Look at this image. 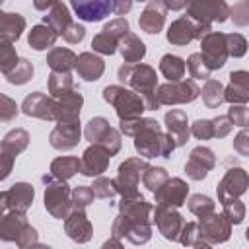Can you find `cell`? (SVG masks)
Masks as SVG:
<instances>
[{
	"mask_svg": "<svg viewBox=\"0 0 249 249\" xmlns=\"http://www.w3.org/2000/svg\"><path fill=\"white\" fill-rule=\"evenodd\" d=\"M121 132L124 136L134 138V148L142 158H169L171 152L177 146V140L161 128V124L156 119H123L121 121Z\"/></svg>",
	"mask_w": 249,
	"mask_h": 249,
	"instance_id": "1",
	"label": "cell"
},
{
	"mask_svg": "<svg viewBox=\"0 0 249 249\" xmlns=\"http://www.w3.org/2000/svg\"><path fill=\"white\" fill-rule=\"evenodd\" d=\"M119 80L132 88L136 93L142 95L144 103H146V109L148 111H156L160 109V101L156 97V88H158V76H156V70L150 66V64H124L119 68Z\"/></svg>",
	"mask_w": 249,
	"mask_h": 249,
	"instance_id": "2",
	"label": "cell"
},
{
	"mask_svg": "<svg viewBox=\"0 0 249 249\" xmlns=\"http://www.w3.org/2000/svg\"><path fill=\"white\" fill-rule=\"evenodd\" d=\"M103 99L115 107L119 119H134V117H142L146 109V103L142 99L140 93H136L132 88L126 86H107L103 88Z\"/></svg>",
	"mask_w": 249,
	"mask_h": 249,
	"instance_id": "3",
	"label": "cell"
},
{
	"mask_svg": "<svg viewBox=\"0 0 249 249\" xmlns=\"http://www.w3.org/2000/svg\"><path fill=\"white\" fill-rule=\"evenodd\" d=\"M45 183V208L53 218L64 220L72 212V191L66 181L53 175H43Z\"/></svg>",
	"mask_w": 249,
	"mask_h": 249,
	"instance_id": "4",
	"label": "cell"
},
{
	"mask_svg": "<svg viewBox=\"0 0 249 249\" xmlns=\"http://www.w3.org/2000/svg\"><path fill=\"white\" fill-rule=\"evenodd\" d=\"M208 31H212V23H204V21H196L193 18H189L187 14L177 18L169 27H167V41L171 45L183 47L189 45L195 39H202Z\"/></svg>",
	"mask_w": 249,
	"mask_h": 249,
	"instance_id": "5",
	"label": "cell"
},
{
	"mask_svg": "<svg viewBox=\"0 0 249 249\" xmlns=\"http://www.w3.org/2000/svg\"><path fill=\"white\" fill-rule=\"evenodd\" d=\"M200 95V88L196 82L191 80H179V82H167L156 88V97L160 105H177V103H191Z\"/></svg>",
	"mask_w": 249,
	"mask_h": 249,
	"instance_id": "6",
	"label": "cell"
},
{
	"mask_svg": "<svg viewBox=\"0 0 249 249\" xmlns=\"http://www.w3.org/2000/svg\"><path fill=\"white\" fill-rule=\"evenodd\" d=\"M84 136L91 144H99V146L107 148L111 152V156H115L121 150V132L117 128H113L105 117H93L86 124Z\"/></svg>",
	"mask_w": 249,
	"mask_h": 249,
	"instance_id": "7",
	"label": "cell"
},
{
	"mask_svg": "<svg viewBox=\"0 0 249 249\" xmlns=\"http://www.w3.org/2000/svg\"><path fill=\"white\" fill-rule=\"evenodd\" d=\"M150 163L146 160H142V158H128V160H124L119 165V173H117V179H115L117 191L123 196L140 195L138 193V183H140L142 173H144V169Z\"/></svg>",
	"mask_w": 249,
	"mask_h": 249,
	"instance_id": "8",
	"label": "cell"
},
{
	"mask_svg": "<svg viewBox=\"0 0 249 249\" xmlns=\"http://www.w3.org/2000/svg\"><path fill=\"white\" fill-rule=\"evenodd\" d=\"M128 21L119 16L115 19H111L109 23H105V27L93 37L91 47L93 53H101V54H113L119 49V41L128 33Z\"/></svg>",
	"mask_w": 249,
	"mask_h": 249,
	"instance_id": "9",
	"label": "cell"
},
{
	"mask_svg": "<svg viewBox=\"0 0 249 249\" xmlns=\"http://www.w3.org/2000/svg\"><path fill=\"white\" fill-rule=\"evenodd\" d=\"M187 16L204 23H222L230 18L226 0H187Z\"/></svg>",
	"mask_w": 249,
	"mask_h": 249,
	"instance_id": "10",
	"label": "cell"
},
{
	"mask_svg": "<svg viewBox=\"0 0 249 249\" xmlns=\"http://www.w3.org/2000/svg\"><path fill=\"white\" fill-rule=\"evenodd\" d=\"M200 54L206 60L210 70H218L226 64L228 60V45H226V35L220 31H208L200 39Z\"/></svg>",
	"mask_w": 249,
	"mask_h": 249,
	"instance_id": "11",
	"label": "cell"
},
{
	"mask_svg": "<svg viewBox=\"0 0 249 249\" xmlns=\"http://www.w3.org/2000/svg\"><path fill=\"white\" fill-rule=\"evenodd\" d=\"M27 144H29V134L23 128H14L4 136L2 148H0V154H2V179H6L10 175V169H12L14 161H16V158L27 148Z\"/></svg>",
	"mask_w": 249,
	"mask_h": 249,
	"instance_id": "12",
	"label": "cell"
},
{
	"mask_svg": "<svg viewBox=\"0 0 249 249\" xmlns=\"http://www.w3.org/2000/svg\"><path fill=\"white\" fill-rule=\"evenodd\" d=\"M111 235H115L119 239L124 237L134 245H142V243L150 241L152 228H150V224L134 222V220L124 218L123 214H117V218L113 220V226H111Z\"/></svg>",
	"mask_w": 249,
	"mask_h": 249,
	"instance_id": "13",
	"label": "cell"
},
{
	"mask_svg": "<svg viewBox=\"0 0 249 249\" xmlns=\"http://www.w3.org/2000/svg\"><path fill=\"white\" fill-rule=\"evenodd\" d=\"M198 230H200L202 239L208 241L210 245H214V243H224V241L230 239L231 222L228 220V216H226L224 212H222V214L212 212L210 216L198 218Z\"/></svg>",
	"mask_w": 249,
	"mask_h": 249,
	"instance_id": "14",
	"label": "cell"
},
{
	"mask_svg": "<svg viewBox=\"0 0 249 249\" xmlns=\"http://www.w3.org/2000/svg\"><path fill=\"white\" fill-rule=\"evenodd\" d=\"M249 187V175L243 167H231L224 173V177L220 179L216 193H218V200H226V198H239Z\"/></svg>",
	"mask_w": 249,
	"mask_h": 249,
	"instance_id": "15",
	"label": "cell"
},
{
	"mask_svg": "<svg viewBox=\"0 0 249 249\" xmlns=\"http://www.w3.org/2000/svg\"><path fill=\"white\" fill-rule=\"evenodd\" d=\"M154 224L158 226L160 233L169 241L179 239V233H181V230L185 226L183 216L173 206H165V204H156V208H154Z\"/></svg>",
	"mask_w": 249,
	"mask_h": 249,
	"instance_id": "16",
	"label": "cell"
},
{
	"mask_svg": "<svg viewBox=\"0 0 249 249\" xmlns=\"http://www.w3.org/2000/svg\"><path fill=\"white\" fill-rule=\"evenodd\" d=\"M33 196H35L33 185H29V183H16V185H12L8 191H2V195H0L2 214L8 212V210L25 212L33 204Z\"/></svg>",
	"mask_w": 249,
	"mask_h": 249,
	"instance_id": "17",
	"label": "cell"
},
{
	"mask_svg": "<svg viewBox=\"0 0 249 249\" xmlns=\"http://www.w3.org/2000/svg\"><path fill=\"white\" fill-rule=\"evenodd\" d=\"M109 160H111V152L99 144H91L89 148L84 150L80 161V173L86 177H99L107 171L109 167Z\"/></svg>",
	"mask_w": 249,
	"mask_h": 249,
	"instance_id": "18",
	"label": "cell"
},
{
	"mask_svg": "<svg viewBox=\"0 0 249 249\" xmlns=\"http://www.w3.org/2000/svg\"><path fill=\"white\" fill-rule=\"evenodd\" d=\"M214 165H216L214 152L208 146H196L191 150V156L185 163V173L193 181H202Z\"/></svg>",
	"mask_w": 249,
	"mask_h": 249,
	"instance_id": "19",
	"label": "cell"
},
{
	"mask_svg": "<svg viewBox=\"0 0 249 249\" xmlns=\"http://www.w3.org/2000/svg\"><path fill=\"white\" fill-rule=\"evenodd\" d=\"M21 113L43 121H56V97H49L41 91H33L23 99Z\"/></svg>",
	"mask_w": 249,
	"mask_h": 249,
	"instance_id": "20",
	"label": "cell"
},
{
	"mask_svg": "<svg viewBox=\"0 0 249 249\" xmlns=\"http://www.w3.org/2000/svg\"><path fill=\"white\" fill-rule=\"evenodd\" d=\"M187 195H189V185L181 179V177H169L156 193V204H165V206H173L179 208L187 202Z\"/></svg>",
	"mask_w": 249,
	"mask_h": 249,
	"instance_id": "21",
	"label": "cell"
},
{
	"mask_svg": "<svg viewBox=\"0 0 249 249\" xmlns=\"http://www.w3.org/2000/svg\"><path fill=\"white\" fill-rule=\"evenodd\" d=\"M74 14L82 21H101L115 10V0H70Z\"/></svg>",
	"mask_w": 249,
	"mask_h": 249,
	"instance_id": "22",
	"label": "cell"
},
{
	"mask_svg": "<svg viewBox=\"0 0 249 249\" xmlns=\"http://www.w3.org/2000/svg\"><path fill=\"white\" fill-rule=\"evenodd\" d=\"M80 121H56V126L51 130L49 142L54 150H72L80 142Z\"/></svg>",
	"mask_w": 249,
	"mask_h": 249,
	"instance_id": "23",
	"label": "cell"
},
{
	"mask_svg": "<svg viewBox=\"0 0 249 249\" xmlns=\"http://www.w3.org/2000/svg\"><path fill=\"white\" fill-rule=\"evenodd\" d=\"M64 231L66 235L76 243H88L91 239L93 228L89 218L86 216V210L72 208V212L64 218Z\"/></svg>",
	"mask_w": 249,
	"mask_h": 249,
	"instance_id": "24",
	"label": "cell"
},
{
	"mask_svg": "<svg viewBox=\"0 0 249 249\" xmlns=\"http://www.w3.org/2000/svg\"><path fill=\"white\" fill-rule=\"evenodd\" d=\"M165 10L167 6L163 0H150L138 18L140 29L148 35H158L165 25Z\"/></svg>",
	"mask_w": 249,
	"mask_h": 249,
	"instance_id": "25",
	"label": "cell"
},
{
	"mask_svg": "<svg viewBox=\"0 0 249 249\" xmlns=\"http://www.w3.org/2000/svg\"><path fill=\"white\" fill-rule=\"evenodd\" d=\"M154 208L150 206V202H146V198L142 195L123 196L119 202V214H123L128 220L142 222V224H150V212Z\"/></svg>",
	"mask_w": 249,
	"mask_h": 249,
	"instance_id": "26",
	"label": "cell"
},
{
	"mask_svg": "<svg viewBox=\"0 0 249 249\" xmlns=\"http://www.w3.org/2000/svg\"><path fill=\"white\" fill-rule=\"evenodd\" d=\"M31 224L27 222L25 212L18 210H8L2 214L0 220V239L2 241H18L19 235L29 228Z\"/></svg>",
	"mask_w": 249,
	"mask_h": 249,
	"instance_id": "27",
	"label": "cell"
},
{
	"mask_svg": "<svg viewBox=\"0 0 249 249\" xmlns=\"http://www.w3.org/2000/svg\"><path fill=\"white\" fill-rule=\"evenodd\" d=\"M224 95L230 105L247 103L249 101V72L247 70L230 72V84L224 88Z\"/></svg>",
	"mask_w": 249,
	"mask_h": 249,
	"instance_id": "28",
	"label": "cell"
},
{
	"mask_svg": "<svg viewBox=\"0 0 249 249\" xmlns=\"http://www.w3.org/2000/svg\"><path fill=\"white\" fill-rule=\"evenodd\" d=\"M163 123H165V130L177 140V146H185L191 136V126H189L185 111H181V109L167 111Z\"/></svg>",
	"mask_w": 249,
	"mask_h": 249,
	"instance_id": "29",
	"label": "cell"
},
{
	"mask_svg": "<svg viewBox=\"0 0 249 249\" xmlns=\"http://www.w3.org/2000/svg\"><path fill=\"white\" fill-rule=\"evenodd\" d=\"M105 70V62L101 56H97L95 53H82L78 54V60H76V72L82 80L86 82H95L101 78Z\"/></svg>",
	"mask_w": 249,
	"mask_h": 249,
	"instance_id": "30",
	"label": "cell"
},
{
	"mask_svg": "<svg viewBox=\"0 0 249 249\" xmlns=\"http://www.w3.org/2000/svg\"><path fill=\"white\" fill-rule=\"evenodd\" d=\"M84 105V97L78 89L56 99V121H80V109Z\"/></svg>",
	"mask_w": 249,
	"mask_h": 249,
	"instance_id": "31",
	"label": "cell"
},
{
	"mask_svg": "<svg viewBox=\"0 0 249 249\" xmlns=\"http://www.w3.org/2000/svg\"><path fill=\"white\" fill-rule=\"evenodd\" d=\"M119 53L123 54L124 62L136 64V62H140V60L144 58V54H146V45L140 41L138 35H134V33L128 31V33L119 41Z\"/></svg>",
	"mask_w": 249,
	"mask_h": 249,
	"instance_id": "32",
	"label": "cell"
},
{
	"mask_svg": "<svg viewBox=\"0 0 249 249\" xmlns=\"http://www.w3.org/2000/svg\"><path fill=\"white\" fill-rule=\"evenodd\" d=\"M76 60L78 56L64 47H54L47 54V64L51 66L53 72H70L72 68H76Z\"/></svg>",
	"mask_w": 249,
	"mask_h": 249,
	"instance_id": "33",
	"label": "cell"
},
{
	"mask_svg": "<svg viewBox=\"0 0 249 249\" xmlns=\"http://www.w3.org/2000/svg\"><path fill=\"white\" fill-rule=\"evenodd\" d=\"M25 29V19L19 14L2 12L0 14V35L6 41H18L21 37V31Z\"/></svg>",
	"mask_w": 249,
	"mask_h": 249,
	"instance_id": "34",
	"label": "cell"
},
{
	"mask_svg": "<svg viewBox=\"0 0 249 249\" xmlns=\"http://www.w3.org/2000/svg\"><path fill=\"white\" fill-rule=\"evenodd\" d=\"M56 39H58V33H56L51 25L39 23V25H35V27L29 31L27 43H29V47L35 49V51H45V49L53 47V45L56 43Z\"/></svg>",
	"mask_w": 249,
	"mask_h": 249,
	"instance_id": "35",
	"label": "cell"
},
{
	"mask_svg": "<svg viewBox=\"0 0 249 249\" xmlns=\"http://www.w3.org/2000/svg\"><path fill=\"white\" fill-rule=\"evenodd\" d=\"M43 23L51 25L58 35H62V33L68 29V25L72 23V18H70V12H68L66 4L56 2V4L47 12V16H43Z\"/></svg>",
	"mask_w": 249,
	"mask_h": 249,
	"instance_id": "36",
	"label": "cell"
},
{
	"mask_svg": "<svg viewBox=\"0 0 249 249\" xmlns=\"http://www.w3.org/2000/svg\"><path fill=\"white\" fill-rule=\"evenodd\" d=\"M187 62L177 54H163L160 60V72L167 78V82H179L185 78Z\"/></svg>",
	"mask_w": 249,
	"mask_h": 249,
	"instance_id": "37",
	"label": "cell"
},
{
	"mask_svg": "<svg viewBox=\"0 0 249 249\" xmlns=\"http://www.w3.org/2000/svg\"><path fill=\"white\" fill-rule=\"evenodd\" d=\"M80 158H74V156H60L56 160L51 161V175L56 177V179H62V181H68L72 175H76L80 171Z\"/></svg>",
	"mask_w": 249,
	"mask_h": 249,
	"instance_id": "38",
	"label": "cell"
},
{
	"mask_svg": "<svg viewBox=\"0 0 249 249\" xmlns=\"http://www.w3.org/2000/svg\"><path fill=\"white\" fill-rule=\"evenodd\" d=\"M74 89H78V88H76V82H74L70 72H51V76H49V93L53 97L58 99V97L74 91Z\"/></svg>",
	"mask_w": 249,
	"mask_h": 249,
	"instance_id": "39",
	"label": "cell"
},
{
	"mask_svg": "<svg viewBox=\"0 0 249 249\" xmlns=\"http://www.w3.org/2000/svg\"><path fill=\"white\" fill-rule=\"evenodd\" d=\"M200 95H202V101H204V105L208 109H216V107H220L226 101L224 86H222L220 80H214V78H208L206 80V84L200 89Z\"/></svg>",
	"mask_w": 249,
	"mask_h": 249,
	"instance_id": "40",
	"label": "cell"
},
{
	"mask_svg": "<svg viewBox=\"0 0 249 249\" xmlns=\"http://www.w3.org/2000/svg\"><path fill=\"white\" fill-rule=\"evenodd\" d=\"M187 202H189V210L198 218H204V216H210L212 212H216V202L206 195H200V193L191 195V198Z\"/></svg>",
	"mask_w": 249,
	"mask_h": 249,
	"instance_id": "41",
	"label": "cell"
},
{
	"mask_svg": "<svg viewBox=\"0 0 249 249\" xmlns=\"http://www.w3.org/2000/svg\"><path fill=\"white\" fill-rule=\"evenodd\" d=\"M167 179H169V175H167V171H165L163 167L148 165V167L144 169V173H142V185H144L148 191H152V193H156Z\"/></svg>",
	"mask_w": 249,
	"mask_h": 249,
	"instance_id": "42",
	"label": "cell"
},
{
	"mask_svg": "<svg viewBox=\"0 0 249 249\" xmlns=\"http://www.w3.org/2000/svg\"><path fill=\"white\" fill-rule=\"evenodd\" d=\"M179 241L183 245H193V247H210V243L204 241L200 235L198 222H185V226L179 233Z\"/></svg>",
	"mask_w": 249,
	"mask_h": 249,
	"instance_id": "43",
	"label": "cell"
},
{
	"mask_svg": "<svg viewBox=\"0 0 249 249\" xmlns=\"http://www.w3.org/2000/svg\"><path fill=\"white\" fill-rule=\"evenodd\" d=\"M4 76H6V80H8L10 84L21 86V84H25V82H29V80H31V76H33V66H31V62H29V60L19 58V62L16 64V68H14V70H10V72H8V74H4Z\"/></svg>",
	"mask_w": 249,
	"mask_h": 249,
	"instance_id": "44",
	"label": "cell"
},
{
	"mask_svg": "<svg viewBox=\"0 0 249 249\" xmlns=\"http://www.w3.org/2000/svg\"><path fill=\"white\" fill-rule=\"evenodd\" d=\"M18 62H19V56L16 54V49L12 47V41L2 39V43H0V70H2V74H8L10 70H14Z\"/></svg>",
	"mask_w": 249,
	"mask_h": 249,
	"instance_id": "45",
	"label": "cell"
},
{
	"mask_svg": "<svg viewBox=\"0 0 249 249\" xmlns=\"http://www.w3.org/2000/svg\"><path fill=\"white\" fill-rule=\"evenodd\" d=\"M187 68H189L193 80H208V78H210V72H212L200 53H193V54L189 56Z\"/></svg>",
	"mask_w": 249,
	"mask_h": 249,
	"instance_id": "46",
	"label": "cell"
},
{
	"mask_svg": "<svg viewBox=\"0 0 249 249\" xmlns=\"http://www.w3.org/2000/svg\"><path fill=\"white\" fill-rule=\"evenodd\" d=\"M222 206H224V214L228 216V220L231 222V226H237L243 222L245 218V206L239 198H226L222 200Z\"/></svg>",
	"mask_w": 249,
	"mask_h": 249,
	"instance_id": "47",
	"label": "cell"
},
{
	"mask_svg": "<svg viewBox=\"0 0 249 249\" xmlns=\"http://www.w3.org/2000/svg\"><path fill=\"white\" fill-rule=\"evenodd\" d=\"M91 191L95 195V198H113L119 191H117V185H115V179H109V177H95L93 185H91Z\"/></svg>",
	"mask_w": 249,
	"mask_h": 249,
	"instance_id": "48",
	"label": "cell"
},
{
	"mask_svg": "<svg viewBox=\"0 0 249 249\" xmlns=\"http://www.w3.org/2000/svg\"><path fill=\"white\" fill-rule=\"evenodd\" d=\"M226 45H228V54L233 58H239L247 53V39L241 33H228Z\"/></svg>",
	"mask_w": 249,
	"mask_h": 249,
	"instance_id": "49",
	"label": "cell"
},
{
	"mask_svg": "<svg viewBox=\"0 0 249 249\" xmlns=\"http://www.w3.org/2000/svg\"><path fill=\"white\" fill-rule=\"evenodd\" d=\"M95 195L91 191V187H86V185H80L72 191V206L78 208V210H86L91 202H93Z\"/></svg>",
	"mask_w": 249,
	"mask_h": 249,
	"instance_id": "50",
	"label": "cell"
},
{
	"mask_svg": "<svg viewBox=\"0 0 249 249\" xmlns=\"http://www.w3.org/2000/svg\"><path fill=\"white\" fill-rule=\"evenodd\" d=\"M191 134L198 140H210L214 138V123L212 119H198L191 124Z\"/></svg>",
	"mask_w": 249,
	"mask_h": 249,
	"instance_id": "51",
	"label": "cell"
},
{
	"mask_svg": "<svg viewBox=\"0 0 249 249\" xmlns=\"http://www.w3.org/2000/svg\"><path fill=\"white\" fill-rule=\"evenodd\" d=\"M228 117L231 119V123L235 126H241V128L249 126V107L245 103H233V105H230Z\"/></svg>",
	"mask_w": 249,
	"mask_h": 249,
	"instance_id": "52",
	"label": "cell"
},
{
	"mask_svg": "<svg viewBox=\"0 0 249 249\" xmlns=\"http://www.w3.org/2000/svg\"><path fill=\"white\" fill-rule=\"evenodd\" d=\"M230 18L239 27L249 25V6H247V2L243 0V2H237L233 8H230Z\"/></svg>",
	"mask_w": 249,
	"mask_h": 249,
	"instance_id": "53",
	"label": "cell"
},
{
	"mask_svg": "<svg viewBox=\"0 0 249 249\" xmlns=\"http://www.w3.org/2000/svg\"><path fill=\"white\" fill-rule=\"evenodd\" d=\"M212 123H214V138H224L233 128V123L228 115H218V117L212 119Z\"/></svg>",
	"mask_w": 249,
	"mask_h": 249,
	"instance_id": "54",
	"label": "cell"
},
{
	"mask_svg": "<svg viewBox=\"0 0 249 249\" xmlns=\"http://www.w3.org/2000/svg\"><path fill=\"white\" fill-rule=\"evenodd\" d=\"M84 37H86V29H84V25H80V23H76V21H72V23L68 25V29L62 33V39H64L66 43H70V45L80 43Z\"/></svg>",
	"mask_w": 249,
	"mask_h": 249,
	"instance_id": "55",
	"label": "cell"
},
{
	"mask_svg": "<svg viewBox=\"0 0 249 249\" xmlns=\"http://www.w3.org/2000/svg\"><path fill=\"white\" fill-rule=\"evenodd\" d=\"M233 150L239 156H247L249 158V128L247 126L235 134V138H233Z\"/></svg>",
	"mask_w": 249,
	"mask_h": 249,
	"instance_id": "56",
	"label": "cell"
},
{
	"mask_svg": "<svg viewBox=\"0 0 249 249\" xmlns=\"http://www.w3.org/2000/svg\"><path fill=\"white\" fill-rule=\"evenodd\" d=\"M0 99H2V113H0V119H2V123H10V121L18 115V105H16V101H12L8 95H2Z\"/></svg>",
	"mask_w": 249,
	"mask_h": 249,
	"instance_id": "57",
	"label": "cell"
},
{
	"mask_svg": "<svg viewBox=\"0 0 249 249\" xmlns=\"http://www.w3.org/2000/svg\"><path fill=\"white\" fill-rule=\"evenodd\" d=\"M132 2H134V0H115V10H113V12H115L117 16H124V14L130 12Z\"/></svg>",
	"mask_w": 249,
	"mask_h": 249,
	"instance_id": "58",
	"label": "cell"
},
{
	"mask_svg": "<svg viewBox=\"0 0 249 249\" xmlns=\"http://www.w3.org/2000/svg\"><path fill=\"white\" fill-rule=\"evenodd\" d=\"M165 2V6H167V10H183V8H187V0H163Z\"/></svg>",
	"mask_w": 249,
	"mask_h": 249,
	"instance_id": "59",
	"label": "cell"
},
{
	"mask_svg": "<svg viewBox=\"0 0 249 249\" xmlns=\"http://www.w3.org/2000/svg\"><path fill=\"white\" fill-rule=\"evenodd\" d=\"M56 2H58V0H33V6L43 12V10H51Z\"/></svg>",
	"mask_w": 249,
	"mask_h": 249,
	"instance_id": "60",
	"label": "cell"
},
{
	"mask_svg": "<svg viewBox=\"0 0 249 249\" xmlns=\"http://www.w3.org/2000/svg\"><path fill=\"white\" fill-rule=\"evenodd\" d=\"M245 239L249 241V228H247V231H245Z\"/></svg>",
	"mask_w": 249,
	"mask_h": 249,
	"instance_id": "61",
	"label": "cell"
},
{
	"mask_svg": "<svg viewBox=\"0 0 249 249\" xmlns=\"http://www.w3.org/2000/svg\"><path fill=\"white\" fill-rule=\"evenodd\" d=\"M138 2H150V0H138Z\"/></svg>",
	"mask_w": 249,
	"mask_h": 249,
	"instance_id": "62",
	"label": "cell"
},
{
	"mask_svg": "<svg viewBox=\"0 0 249 249\" xmlns=\"http://www.w3.org/2000/svg\"><path fill=\"white\" fill-rule=\"evenodd\" d=\"M245 2H247V6H249V0H245Z\"/></svg>",
	"mask_w": 249,
	"mask_h": 249,
	"instance_id": "63",
	"label": "cell"
}]
</instances>
